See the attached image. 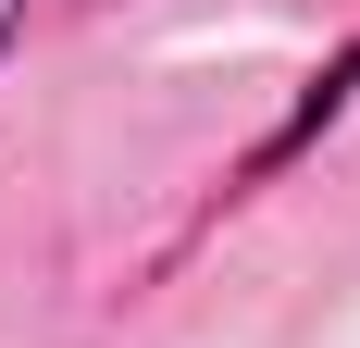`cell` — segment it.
<instances>
[{"mask_svg": "<svg viewBox=\"0 0 360 348\" xmlns=\"http://www.w3.org/2000/svg\"><path fill=\"white\" fill-rule=\"evenodd\" d=\"M13 25H25V0H0V50H13Z\"/></svg>", "mask_w": 360, "mask_h": 348, "instance_id": "2", "label": "cell"}, {"mask_svg": "<svg viewBox=\"0 0 360 348\" xmlns=\"http://www.w3.org/2000/svg\"><path fill=\"white\" fill-rule=\"evenodd\" d=\"M348 100H360V37H348V50H335L323 75H311V87H298V112H286V125H274V137L249 149V187H261V174H286V162H298V149H311V137H323V125H335V112H348Z\"/></svg>", "mask_w": 360, "mask_h": 348, "instance_id": "1", "label": "cell"}]
</instances>
